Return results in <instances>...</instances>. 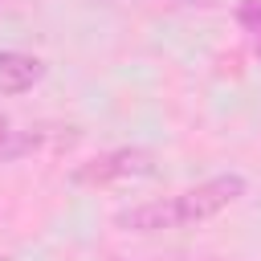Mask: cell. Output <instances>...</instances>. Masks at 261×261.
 <instances>
[{
  "instance_id": "1",
  "label": "cell",
  "mask_w": 261,
  "mask_h": 261,
  "mask_svg": "<svg viewBox=\"0 0 261 261\" xmlns=\"http://www.w3.org/2000/svg\"><path fill=\"white\" fill-rule=\"evenodd\" d=\"M245 175L241 171H220L196 188H184V192H171V196H159V200H143V204H130L114 216V224L122 232H171V228H188V224H200V220H212L216 212H224L228 204H237L245 196Z\"/></svg>"
},
{
  "instance_id": "2",
  "label": "cell",
  "mask_w": 261,
  "mask_h": 261,
  "mask_svg": "<svg viewBox=\"0 0 261 261\" xmlns=\"http://www.w3.org/2000/svg\"><path fill=\"white\" fill-rule=\"evenodd\" d=\"M147 175H155V151L151 147H110L86 163H73L69 184L98 192V188H118V184L147 179Z\"/></svg>"
},
{
  "instance_id": "3",
  "label": "cell",
  "mask_w": 261,
  "mask_h": 261,
  "mask_svg": "<svg viewBox=\"0 0 261 261\" xmlns=\"http://www.w3.org/2000/svg\"><path fill=\"white\" fill-rule=\"evenodd\" d=\"M45 82V61L37 53L0 49V94H29Z\"/></svg>"
},
{
  "instance_id": "4",
  "label": "cell",
  "mask_w": 261,
  "mask_h": 261,
  "mask_svg": "<svg viewBox=\"0 0 261 261\" xmlns=\"http://www.w3.org/2000/svg\"><path fill=\"white\" fill-rule=\"evenodd\" d=\"M41 143H45V130L16 126V122L0 118V163H12V159L33 155V151H41Z\"/></svg>"
},
{
  "instance_id": "5",
  "label": "cell",
  "mask_w": 261,
  "mask_h": 261,
  "mask_svg": "<svg viewBox=\"0 0 261 261\" xmlns=\"http://www.w3.org/2000/svg\"><path fill=\"white\" fill-rule=\"evenodd\" d=\"M237 24H241L249 49L261 57V0H241L237 4Z\"/></svg>"
},
{
  "instance_id": "6",
  "label": "cell",
  "mask_w": 261,
  "mask_h": 261,
  "mask_svg": "<svg viewBox=\"0 0 261 261\" xmlns=\"http://www.w3.org/2000/svg\"><path fill=\"white\" fill-rule=\"evenodd\" d=\"M0 261H12V257H4V253H0Z\"/></svg>"
}]
</instances>
